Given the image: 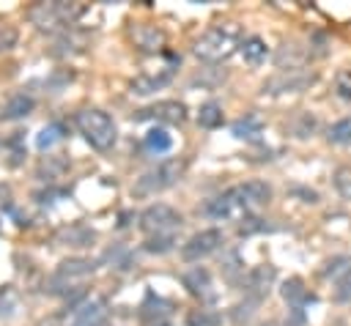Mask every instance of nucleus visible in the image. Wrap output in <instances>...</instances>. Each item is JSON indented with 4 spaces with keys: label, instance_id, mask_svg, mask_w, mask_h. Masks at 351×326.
<instances>
[{
    "label": "nucleus",
    "instance_id": "obj_24",
    "mask_svg": "<svg viewBox=\"0 0 351 326\" xmlns=\"http://www.w3.org/2000/svg\"><path fill=\"white\" fill-rule=\"evenodd\" d=\"M197 123H200L203 129H217V126H222V107H219L217 101H206V104L200 107V112H197Z\"/></svg>",
    "mask_w": 351,
    "mask_h": 326
},
{
    "label": "nucleus",
    "instance_id": "obj_27",
    "mask_svg": "<svg viewBox=\"0 0 351 326\" xmlns=\"http://www.w3.org/2000/svg\"><path fill=\"white\" fill-rule=\"evenodd\" d=\"M93 238H96L93 230H88L82 225H74V227H69V230L60 233V241H71V247H88Z\"/></svg>",
    "mask_w": 351,
    "mask_h": 326
},
{
    "label": "nucleus",
    "instance_id": "obj_30",
    "mask_svg": "<svg viewBox=\"0 0 351 326\" xmlns=\"http://www.w3.org/2000/svg\"><path fill=\"white\" fill-rule=\"evenodd\" d=\"M173 244H176V236H151V238H145L143 249L154 252V255H162V252H170Z\"/></svg>",
    "mask_w": 351,
    "mask_h": 326
},
{
    "label": "nucleus",
    "instance_id": "obj_16",
    "mask_svg": "<svg viewBox=\"0 0 351 326\" xmlns=\"http://www.w3.org/2000/svg\"><path fill=\"white\" fill-rule=\"evenodd\" d=\"M33 107H36L33 96H27V93H14V96L0 107V118H3V121H16V118L30 115Z\"/></svg>",
    "mask_w": 351,
    "mask_h": 326
},
{
    "label": "nucleus",
    "instance_id": "obj_33",
    "mask_svg": "<svg viewBox=\"0 0 351 326\" xmlns=\"http://www.w3.org/2000/svg\"><path fill=\"white\" fill-rule=\"evenodd\" d=\"M335 88H337V96L348 101V99H351V71H340Z\"/></svg>",
    "mask_w": 351,
    "mask_h": 326
},
{
    "label": "nucleus",
    "instance_id": "obj_32",
    "mask_svg": "<svg viewBox=\"0 0 351 326\" xmlns=\"http://www.w3.org/2000/svg\"><path fill=\"white\" fill-rule=\"evenodd\" d=\"M332 299H335V301H340V304H343V301H351V271H348L343 279H337V282H335Z\"/></svg>",
    "mask_w": 351,
    "mask_h": 326
},
{
    "label": "nucleus",
    "instance_id": "obj_28",
    "mask_svg": "<svg viewBox=\"0 0 351 326\" xmlns=\"http://www.w3.org/2000/svg\"><path fill=\"white\" fill-rule=\"evenodd\" d=\"M8 219H16V225H25L22 216L14 208V200H11L8 186H0V230H3V222H8Z\"/></svg>",
    "mask_w": 351,
    "mask_h": 326
},
{
    "label": "nucleus",
    "instance_id": "obj_2",
    "mask_svg": "<svg viewBox=\"0 0 351 326\" xmlns=\"http://www.w3.org/2000/svg\"><path fill=\"white\" fill-rule=\"evenodd\" d=\"M74 123H77L80 134L90 142V148L107 151V148L115 145L118 129H115L112 118H110L104 110H80V112L74 115Z\"/></svg>",
    "mask_w": 351,
    "mask_h": 326
},
{
    "label": "nucleus",
    "instance_id": "obj_20",
    "mask_svg": "<svg viewBox=\"0 0 351 326\" xmlns=\"http://www.w3.org/2000/svg\"><path fill=\"white\" fill-rule=\"evenodd\" d=\"M239 52H241V58H244L247 66H261L266 60V55H269V47H266V41L261 36H250V38L241 41Z\"/></svg>",
    "mask_w": 351,
    "mask_h": 326
},
{
    "label": "nucleus",
    "instance_id": "obj_5",
    "mask_svg": "<svg viewBox=\"0 0 351 326\" xmlns=\"http://www.w3.org/2000/svg\"><path fill=\"white\" fill-rule=\"evenodd\" d=\"M140 227L148 238L151 236H176V230L181 227V214L165 203H156L140 214Z\"/></svg>",
    "mask_w": 351,
    "mask_h": 326
},
{
    "label": "nucleus",
    "instance_id": "obj_13",
    "mask_svg": "<svg viewBox=\"0 0 351 326\" xmlns=\"http://www.w3.org/2000/svg\"><path fill=\"white\" fill-rule=\"evenodd\" d=\"M181 282H184V288H186L195 299H200V301H214V299H217L211 274H208L203 266H195V268L184 271V274H181Z\"/></svg>",
    "mask_w": 351,
    "mask_h": 326
},
{
    "label": "nucleus",
    "instance_id": "obj_12",
    "mask_svg": "<svg viewBox=\"0 0 351 326\" xmlns=\"http://www.w3.org/2000/svg\"><path fill=\"white\" fill-rule=\"evenodd\" d=\"M313 82H315V74L288 68V71H280L277 77H271L269 82H263V93H293V90H302Z\"/></svg>",
    "mask_w": 351,
    "mask_h": 326
},
{
    "label": "nucleus",
    "instance_id": "obj_23",
    "mask_svg": "<svg viewBox=\"0 0 351 326\" xmlns=\"http://www.w3.org/2000/svg\"><path fill=\"white\" fill-rule=\"evenodd\" d=\"M63 134H66V126H63L60 121H52V123H47V126L36 134V148H38V151H49L55 142L63 140Z\"/></svg>",
    "mask_w": 351,
    "mask_h": 326
},
{
    "label": "nucleus",
    "instance_id": "obj_22",
    "mask_svg": "<svg viewBox=\"0 0 351 326\" xmlns=\"http://www.w3.org/2000/svg\"><path fill=\"white\" fill-rule=\"evenodd\" d=\"M143 145H145V151H151V153H167V151L173 148V137H170L165 129L154 126V129H148V131H145Z\"/></svg>",
    "mask_w": 351,
    "mask_h": 326
},
{
    "label": "nucleus",
    "instance_id": "obj_6",
    "mask_svg": "<svg viewBox=\"0 0 351 326\" xmlns=\"http://www.w3.org/2000/svg\"><path fill=\"white\" fill-rule=\"evenodd\" d=\"M93 260H82V258H71V260H63L58 266V271L52 274L49 279V290L52 293H66L69 288H74L77 282H82L88 274H93Z\"/></svg>",
    "mask_w": 351,
    "mask_h": 326
},
{
    "label": "nucleus",
    "instance_id": "obj_25",
    "mask_svg": "<svg viewBox=\"0 0 351 326\" xmlns=\"http://www.w3.org/2000/svg\"><path fill=\"white\" fill-rule=\"evenodd\" d=\"M351 271V258L348 255H337V258H332L326 266H324V277L326 279H332V282H337V279H343L346 274Z\"/></svg>",
    "mask_w": 351,
    "mask_h": 326
},
{
    "label": "nucleus",
    "instance_id": "obj_4",
    "mask_svg": "<svg viewBox=\"0 0 351 326\" xmlns=\"http://www.w3.org/2000/svg\"><path fill=\"white\" fill-rule=\"evenodd\" d=\"M82 14V5L77 3H38L30 8V22L44 33H58L71 27Z\"/></svg>",
    "mask_w": 351,
    "mask_h": 326
},
{
    "label": "nucleus",
    "instance_id": "obj_9",
    "mask_svg": "<svg viewBox=\"0 0 351 326\" xmlns=\"http://www.w3.org/2000/svg\"><path fill=\"white\" fill-rule=\"evenodd\" d=\"M222 247V230H200V233H195L184 247H181V258L184 260H200V258H206V255H211V252H217Z\"/></svg>",
    "mask_w": 351,
    "mask_h": 326
},
{
    "label": "nucleus",
    "instance_id": "obj_11",
    "mask_svg": "<svg viewBox=\"0 0 351 326\" xmlns=\"http://www.w3.org/2000/svg\"><path fill=\"white\" fill-rule=\"evenodd\" d=\"M184 118H186V107L181 101H173V99L156 101V104H151L134 115V121H156V123H170V126L184 123Z\"/></svg>",
    "mask_w": 351,
    "mask_h": 326
},
{
    "label": "nucleus",
    "instance_id": "obj_14",
    "mask_svg": "<svg viewBox=\"0 0 351 326\" xmlns=\"http://www.w3.org/2000/svg\"><path fill=\"white\" fill-rule=\"evenodd\" d=\"M271 282H274V266H255L244 277V290L250 293L252 301H261L269 293Z\"/></svg>",
    "mask_w": 351,
    "mask_h": 326
},
{
    "label": "nucleus",
    "instance_id": "obj_7",
    "mask_svg": "<svg viewBox=\"0 0 351 326\" xmlns=\"http://www.w3.org/2000/svg\"><path fill=\"white\" fill-rule=\"evenodd\" d=\"M66 326H107V304L101 299H82L71 307Z\"/></svg>",
    "mask_w": 351,
    "mask_h": 326
},
{
    "label": "nucleus",
    "instance_id": "obj_3",
    "mask_svg": "<svg viewBox=\"0 0 351 326\" xmlns=\"http://www.w3.org/2000/svg\"><path fill=\"white\" fill-rule=\"evenodd\" d=\"M184 167H186L184 159H167V162H162V164L145 170V173L134 181L132 195H134V197H151V195H159V192L170 189V186L184 175Z\"/></svg>",
    "mask_w": 351,
    "mask_h": 326
},
{
    "label": "nucleus",
    "instance_id": "obj_35",
    "mask_svg": "<svg viewBox=\"0 0 351 326\" xmlns=\"http://www.w3.org/2000/svg\"><path fill=\"white\" fill-rule=\"evenodd\" d=\"M266 225H263V219H258V216H250V219H244V225L239 227V233L241 236H250V233H258V230H263Z\"/></svg>",
    "mask_w": 351,
    "mask_h": 326
},
{
    "label": "nucleus",
    "instance_id": "obj_8",
    "mask_svg": "<svg viewBox=\"0 0 351 326\" xmlns=\"http://www.w3.org/2000/svg\"><path fill=\"white\" fill-rule=\"evenodd\" d=\"M176 68H178V58L173 55L167 66H162V68H156V71H148V74H140V77H134L129 88H132V93H137V96H151L154 90L165 88V85L173 79Z\"/></svg>",
    "mask_w": 351,
    "mask_h": 326
},
{
    "label": "nucleus",
    "instance_id": "obj_10",
    "mask_svg": "<svg viewBox=\"0 0 351 326\" xmlns=\"http://www.w3.org/2000/svg\"><path fill=\"white\" fill-rule=\"evenodd\" d=\"M230 195L236 197L241 211H252V208H261V205H266L271 200V186L263 184V181H247V184L233 186Z\"/></svg>",
    "mask_w": 351,
    "mask_h": 326
},
{
    "label": "nucleus",
    "instance_id": "obj_17",
    "mask_svg": "<svg viewBox=\"0 0 351 326\" xmlns=\"http://www.w3.org/2000/svg\"><path fill=\"white\" fill-rule=\"evenodd\" d=\"M206 214H208V216H214V219H228V216L241 214V208H239L236 197H233V195H230V189H228V192H222V195H217L214 200H208V203H206Z\"/></svg>",
    "mask_w": 351,
    "mask_h": 326
},
{
    "label": "nucleus",
    "instance_id": "obj_36",
    "mask_svg": "<svg viewBox=\"0 0 351 326\" xmlns=\"http://www.w3.org/2000/svg\"><path fill=\"white\" fill-rule=\"evenodd\" d=\"M145 326H170L167 321H159V323H145Z\"/></svg>",
    "mask_w": 351,
    "mask_h": 326
},
{
    "label": "nucleus",
    "instance_id": "obj_21",
    "mask_svg": "<svg viewBox=\"0 0 351 326\" xmlns=\"http://www.w3.org/2000/svg\"><path fill=\"white\" fill-rule=\"evenodd\" d=\"M167 312H170V304L148 290V293H145V301H143V307H140V318L148 321V323H159V321H165Z\"/></svg>",
    "mask_w": 351,
    "mask_h": 326
},
{
    "label": "nucleus",
    "instance_id": "obj_15",
    "mask_svg": "<svg viewBox=\"0 0 351 326\" xmlns=\"http://www.w3.org/2000/svg\"><path fill=\"white\" fill-rule=\"evenodd\" d=\"M280 293H282V299H285L293 310H304V304H313V301H315V296L307 293V288H304V282H302L299 277L285 279L282 288H280Z\"/></svg>",
    "mask_w": 351,
    "mask_h": 326
},
{
    "label": "nucleus",
    "instance_id": "obj_1",
    "mask_svg": "<svg viewBox=\"0 0 351 326\" xmlns=\"http://www.w3.org/2000/svg\"><path fill=\"white\" fill-rule=\"evenodd\" d=\"M241 27L236 22H219L214 27H208L192 47V52L206 60V63H219L225 58H230L239 47H241Z\"/></svg>",
    "mask_w": 351,
    "mask_h": 326
},
{
    "label": "nucleus",
    "instance_id": "obj_29",
    "mask_svg": "<svg viewBox=\"0 0 351 326\" xmlns=\"http://www.w3.org/2000/svg\"><path fill=\"white\" fill-rule=\"evenodd\" d=\"M329 142L335 145H351V118H340L329 126Z\"/></svg>",
    "mask_w": 351,
    "mask_h": 326
},
{
    "label": "nucleus",
    "instance_id": "obj_19",
    "mask_svg": "<svg viewBox=\"0 0 351 326\" xmlns=\"http://www.w3.org/2000/svg\"><path fill=\"white\" fill-rule=\"evenodd\" d=\"M132 36L143 52H156V49H162V41H165V33L154 25H137L132 30Z\"/></svg>",
    "mask_w": 351,
    "mask_h": 326
},
{
    "label": "nucleus",
    "instance_id": "obj_26",
    "mask_svg": "<svg viewBox=\"0 0 351 326\" xmlns=\"http://www.w3.org/2000/svg\"><path fill=\"white\" fill-rule=\"evenodd\" d=\"M186 326H222V312H217V310H192L186 315Z\"/></svg>",
    "mask_w": 351,
    "mask_h": 326
},
{
    "label": "nucleus",
    "instance_id": "obj_31",
    "mask_svg": "<svg viewBox=\"0 0 351 326\" xmlns=\"http://www.w3.org/2000/svg\"><path fill=\"white\" fill-rule=\"evenodd\" d=\"M335 189L340 197L351 200V167H337L335 170Z\"/></svg>",
    "mask_w": 351,
    "mask_h": 326
},
{
    "label": "nucleus",
    "instance_id": "obj_34",
    "mask_svg": "<svg viewBox=\"0 0 351 326\" xmlns=\"http://www.w3.org/2000/svg\"><path fill=\"white\" fill-rule=\"evenodd\" d=\"M16 44V30L14 27H0V52L11 49Z\"/></svg>",
    "mask_w": 351,
    "mask_h": 326
},
{
    "label": "nucleus",
    "instance_id": "obj_18",
    "mask_svg": "<svg viewBox=\"0 0 351 326\" xmlns=\"http://www.w3.org/2000/svg\"><path fill=\"white\" fill-rule=\"evenodd\" d=\"M230 134H233L236 140L258 142V140H261V134H263V123H261V118H258V115H244V118H239V121L230 126Z\"/></svg>",
    "mask_w": 351,
    "mask_h": 326
}]
</instances>
